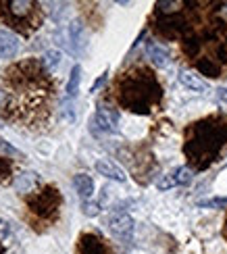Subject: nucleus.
Segmentation results:
<instances>
[{
	"label": "nucleus",
	"instance_id": "nucleus-1",
	"mask_svg": "<svg viewBox=\"0 0 227 254\" xmlns=\"http://www.w3.org/2000/svg\"><path fill=\"white\" fill-rule=\"evenodd\" d=\"M225 144H227V123L209 119L192 127L183 150H186L194 165L202 169L215 161V156L219 154V150Z\"/></svg>",
	"mask_w": 227,
	"mask_h": 254
},
{
	"label": "nucleus",
	"instance_id": "nucleus-2",
	"mask_svg": "<svg viewBox=\"0 0 227 254\" xmlns=\"http://www.w3.org/2000/svg\"><path fill=\"white\" fill-rule=\"evenodd\" d=\"M129 77L121 79L119 83V102L121 107L134 113H148L150 107L160 98V86L148 71L138 69L127 73Z\"/></svg>",
	"mask_w": 227,
	"mask_h": 254
},
{
	"label": "nucleus",
	"instance_id": "nucleus-3",
	"mask_svg": "<svg viewBox=\"0 0 227 254\" xmlns=\"http://www.w3.org/2000/svg\"><path fill=\"white\" fill-rule=\"evenodd\" d=\"M38 6L40 4L29 0H6V2H0V17L8 27L19 29L21 34H29L31 29L40 27Z\"/></svg>",
	"mask_w": 227,
	"mask_h": 254
},
{
	"label": "nucleus",
	"instance_id": "nucleus-4",
	"mask_svg": "<svg viewBox=\"0 0 227 254\" xmlns=\"http://www.w3.org/2000/svg\"><path fill=\"white\" fill-rule=\"evenodd\" d=\"M55 42L65 48L73 57H81L85 46H88V34L79 21H73L69 25H63L55 31Z\"/></svg>",
	"mask_w": 227,
	"mask_h": 254
},
{
	"label": "nucleus",
	"instance_id": "nucleus-5",
	"mask_svg": "<svg viewBox=\"0 0 227 254\" xmlns=\"http://www.w3.org/2000/svg\"><path fill=\"white\" fill-rule=\"evenodd\" d=\"M27 206L31 208V213H36L42 219H50L57 215V210L61 206V194L57 188H44L42 192H36V196H31L27 200Z\"/></svg>",
	"mask_w": 227,
	"mask_h": 254
},
{
	"label": "nucleus",
	"instance_id": "nucleus-6",
	"mask_svg": "<svg viewBox=\"0 0 227 254\" xmlns=\"http://www.w3.org/2000/svg\"><path fill=\"white\" fill-rule=\"evenodd\" d=\"M106 227H109L113 238L123 242V244H129L134 240V219L125 210H111V215L106 217Z\"/></svg>",
	"mask_w": 227,
	"mask_h": 254
},
{
	"label": "nucleus",
	"instance_id": "nucleus-7",
	"mask_svg": "<svg viewBox=\"0 0 227 254\" xmlns=\"http://www.w3.org/2000/svg\"><path fill=\"white\" fill-rule=\"evenodd\" d=\"M90 129L92 133H117L119 131V113L109 107H100L96 115L90 119Z\"/></svg>",
	"mask_w": 227,
	"mask_h": 254
},
{
	"label": "nucleus",
	"instance_id": "nucleus-8",
	"mask_svg": "<svg viewBox=\"0 0 227 254\" xmlns=\"http://www.w3.org/2000/svg\"><path fill=\"white\" fill-rule=\"evenodd\" d=\"M96 171H98L102 177H106V179H113V182H119V184L127 182V175L123 173V169L119 165H115L113 161H109V158H100V161H96Z\"/></svg>",
	"mask_w": 227,
	"mask_h": 254
},
{
	"label": "nucleus",
	"instance_id": "nucleus-9",
	"mask_svg": "<svg viewBox=\"0 0 227 254\" xmlns=\"http://www.w3.org/2000/svg\"><path fill=\"white\" fill-rule=\"evenodd\" d=\"M146 57L150 59V63H152L154 67H158V69H163V67H167L169 63H171V55H169V50L165 48V46H160V44H156V42H146Z\"/></svg>",
	"mask_w": 227,
	"mask_h": 254
},
{
	"label": "nucleus",
	"instance_id": "nucleus-10",
	"mask_svg": "<svg viewBox=\"0 0 227 254\" xmlns=\"http://www.w3.org/2000/svg\"><path fill=\"white\" fill-rule=\"evenodd\" d=\"M21 48L19 38L8 29H0V57L2 59H13Z\"/></svg>",
	"mask_w": 227,
	"mask_h": 254
},
{
	"label": "nucleus",
	"instance_id": "nucleus-11",
	"mask_svg": "<svg viewBox=\"0 0 227 254\" xmlns=\"http://www.w3.org/2000/svg\"><path fill=\"white\" fill-rule=\"evenodd\" d=\"M179 81H181V86H186L188 90L198 92V94H204L209 90V83L200 75H196V73H192V71H186V69L179 71Z\"/></svg>",
	"mask_w": 227,
	"mask_h": 254
},
{
	"label": "nucleus",
	"instance_id": "nucleus-12",
	"mask_svg": "<svg viewBox=\"0 0 227 254\" xmlns=\"http://www.w3.org/2000/svg\"><path fill=\"white\" fill-rule=\"evenodd\" d=\"M73 188H75V192L79 194V198L90 200L94 194V179L85 173H77L73 177Z\"/></svg>",
	"mask_w": 227,
	"mask_h": 254
},
{
	"label": "nucleus",
	"instance_id": "nucleus-13",
	"mask_svg": "<svg viewBox=\"0 0 227 254\" xmlns=\"http://www.w3.org/2000/svg\"><path fill=\"white\" fill-rule=\"evenodd\" d=\"M38 184H40V175L36 171H23L17 177L15 188H17V192L27 194V192H34Z\"/></svg>",
	"mask_w": 227,
	"mask_h": 254
},
{
	"label": "nucleus",
	"instance_id": "nucleus-14",
	"mask_svg": "<svg viewBox=\"0 0 227 254\" xmlns=\"http://www.w3.org/2000/svg\"><path fill=\"white\" fill-rule=\"evenodd\" d=\"M79 83H81V67H79V65H75V67L71 69L69 83H67V98H69V100H73L75 96H77Z\"/></svg>",
	"mask_w": 227,
	"mask_h": 254
},
{
	"label": "nucleus",
	"instance_id": "nucleus-15",
	"mask_svg": "<svg viewBox=\"0 0 227 254\" xmlns=\"http://www.w3.org/2000/svg\"><path fill=\"white\" fill-rule=\"evenodd\" d=\"M173 173V179H175V184L177 186H186L192 182V177H194V171L190 167H177L175 171H171Z\"/></svg>",
	"mask_w": 227,
	"mask_h": 254
},
{
	"label": "nucleus",
	"instance_id": "nucleus-16",
	"mask_svg": "<svg viewBox=\"0 0 227 254\" xmlns=\"http://www.w3.org/2000/svg\"><path fill=\"white\" fill-rule=\"evenodd\" d=\"M59 65H61V52L59 50H46L44 52V67L48 71H57Z\"/></svg>",
	"mask_w": 227,
	"mask_h": 254
},
{
	"label": "nucleus",
	"instance_id": "nucleus-17",
	"mask_svg": "<svg viewBox=\"0 0 227 254\" xmlns=\"http://www.w3.org/2000/svg\"><path fill=\"white\" fill-rule=\"evenodd\" d=\"M200 208H227V196H215L209 200H200Z\"/></svg>",
	"mask_w": 227,
	"mask_h": 254
},
{
	"label": "nucleus",
	"instance_id": "nucleus-18",
	"mask_svg": "<svg viewBox=\"0 0 227 254\" xmlns=\"http://www.w3.org/2000/svg\"><path fill=\"white\" fill-rule=\"evenodd\" d=\"M198 69L204 73V75H209V77H219V71H221L211 59H202V61L198 63Z\"/></svg>",
	"mask_w": 227,
	"mask_h": 254
},
{
	"label": "nucleus",
	"instance_id": "nucleus-19",
	"mask_svg": "<svg viewBox=\"0 0 227 254\" xmlns=\"http://www.w3.org/2000/svg\"><path fill=\"white\" fill-rule=\"evenodd\" d=\"M46 6H50V17L55 19V21H61L63 19V13L67 10V2H48Z\"/></svg>",
	"mask_w": 227,
	"mask_h": 254
},
{
	"label": "nucleus",
	"instance_id": "nucleus-20",
	"mask_svg": "<svg viewBox=\"0 0 227 254\" xmlns=\"http://www.w3.org/2000/svg\"><path fill=\"white\" fill-rule=\"evenodd\" d=\"M81 210H83L85 217H96V215L100 213V204L98 202H92V200H83Z\"/></svg>",
	"mask_w": 227,
	"mask_h": 254
},
{
	"label": "nucleus",
	"instance_id": "nucleus-21",
	"mask_svg": "<svg viewBox=\"0 0 227 254\" xmlns=\"http://www.w3.org/2000/svg\"><path fill=\"white\" fill-rule=\"evenodd\" d=\"M63 115H65V119H67V121H75V111H73V104L69 102V107H67V100L63 102Z\"/></svg>",
	"mask_w": 227,
	"mask_h": 254
},
{
	"label": "nucleus",
	"instance_id": "nucleus-22",
	"mask_svg": "<svg viewBox=\"0 0 227 254\" xmlns=\"http://www.w3.org/2000/svg\"><path fill=\"white\" fill-rule=\"evenodd\" d=\"M10 175V165L4 161V156L0 158V179H6Z\"/></svg>",
	"mask_w": 227,
	"mask_h": 254
},
{
	"label": "nucleus",
	"instance_id": "nucleus-23",
	"mask_svg": "<svg viewBox=\"0 0 227 254\" xmlns=\"http://www.w3.org/2000/svg\"><path fill=\"white\" fill-rule=\"evenodd\" d=\"M106 75H109V71H104L102 75H100L98 79L94 81V86H92V90H90V92H98V88H100V86H104V81H106Z\"/></svg>",
	"mask_w": 227,
	"mask_h": 254
},
{
	"label": "nucleus",
	"instance_id": "nucleus-24",
	"mask_svg": "<svg viewBox=\"0 0 227 254\" xmlns=\"http://www.w3.org/2000/svg\"><path fill=\"white\" fill-rule=\"evenodd\" d=\"M217 102L223 104V107H227V88H219L217 90Z\"/></svg>",
	"mask_w": 227,
	"mask_h": 254
},
{
	"label": "nucleus",
	"instance_id": "nucleus-25",
	"mask_svg": "<svg viewBox=\"0 0 227 254\" xmlns=\"http://www.w3.org/2000/svg\"><path fill=\"white\" fill-rule=\"evenodd\" d=\"M6 234H8V223H6L4 219H0V238L6 236Z\"/></svg>",
	"mask_w": 227,
	"mask_h": 254
},
{
	"label": "nucleus",
	"instance_id": "nucleus-26",
	"mask_svg": "<svg viewBox=\"0 0 227 254\" xmlns=\"http://www.w3.org/2000/svg\"><path fill=\"white\" fill-rule=\"evenodd\" d=\"M2 100H4V96H2V92H0V107H2Z\"/></svg>",
	"mask_w": 227,
	"mask_h": 254
},
{
	"label": "nucleus",
	"instance_id": "nucleus-27",
	"mask_svg": "<svg viewBox=\"0 0 227 254\" xmlns=\"http://www.w3.org/2000/svg\"><path fill=\"white\" fill-rule=\"evenodd\" d=\"M0 254H4V246L2 244H0Z\"/></svg>",
	"mask_w": 227,
	"mask_h": 254
}]
</instances>
